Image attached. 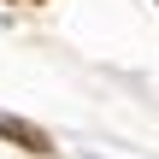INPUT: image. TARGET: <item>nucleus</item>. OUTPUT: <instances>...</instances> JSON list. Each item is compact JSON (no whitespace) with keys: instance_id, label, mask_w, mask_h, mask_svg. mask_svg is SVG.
<instances>
[{"instance_id":"obj_1","label":"nucleus","mask_w":159,"mask_h":159,"mask_svg":"<svg viewBox=\"0 0 159 159\" xmlns=\"http://www.w3.org/2000/svg\"><path fill=\"white\" fill-rule=\"evenodd\" d=\"M0 136H6V142H18L24 153H53V142H47L35 124H24V118H0Z\"/></svg>"},{"instance_id":"obj_2","label":"nucleus","mask_w":159,"mask_h":159,"mask_svg":"<svg viewBox=\"0 0 159 159\" xmlns=\"http://www.w3.org/2000/svg\"><path fill=\"white\" fill-rule=\"evenodd\" d=\"M6 6H41V0H6Z\"/></svg>"}]
</instances>
